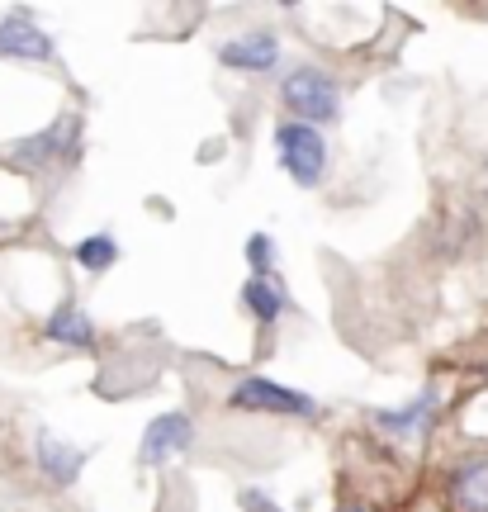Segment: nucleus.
Returning a JSON list of instances; mask_svg holds the SVG:
<instances>
[{"label":"nucleus","instance_id":"1","mask_svg":"<svg viewBox=\"0 0 488 512\" xmlns=\"http://www.w3.org/2000/svg\"><path fill=\"white\" fill-rule=\"evenodd\" d=\"M280 95H285V110H294V119L299 124H327V119H337V110H342V95H337V81L323 72V67H299V72L285 76V86H280Z\"/></svg>","mask_w":488,"mask_h":512},{"label":"nucleus","instance_id":"2","mask_svg":"<svg viewBox=\"0 0 488 512\" xmlns=\"http://www.w3.org/2000/svg\"><path fill=\"white\" fill-rule=\"evenodd\" d=\"M275 147H280V166L290 171L299 185H318L327 171V143L323 133L313 124H299V119H290V124L275 128Z\"/></svg>","mask_w":488,"mask_h":512},{"label":"nucleus","instance_id":"3","mask_svg":"<svg viewBox=\"0 0 488 512\" xmlns=\"http://www.w3.org/2000/svg\"><path fill=\"white\" fill-rule=\"evenodd\" d=\"M233 408H247V413H285V418H308L318 403L308 399V394H294L285 384H271L266 375H252V380H242L228 394Z\"/></svg>","mask_w":488,"mask_h":512},{"label":"nucleus","instance_id":"4","mask_svg":"<svg viewBox=\"0 0 488 512\" xmlns=\"http://www.w3.org/2000/svg\"><path fill=\"white\" fill-rule=\"evenodd\" d=\"M190 441H195V422L185 413H162L143 432V465H166L171 456H181Z\"/></svg>","mask_w":488,"mask_h":512},{"label":"nucleus","instance_id":"5","mask_svg":"<svg viewBox=\"0 0 488 512\" xmlns=\"http://www.w3.org/2000/svg\"><path fill=\"white\" fill-rule=\"evenodd\" d=\"M0 57H29V62H43V57H53V38L43 34L34 19L10 15V19H0Z\"/></svg>","mask_w":488,"mask_h":512},{"label":"nucleus","instance_id":"6","mask_svg":"<svg viewBox=\"0 0 488 512\" xmlns=\"http://www.w3.org/2000/svg\"><path fill=\"white\" fill-rule=\"evenodd\" d=\"M218 57L233 67V72H271L275 57H280V43L271 34H242L233 43H223Z\"/></svg>","mask_w":488,"mask_h":512},{"label":"nucleus","instance_id":"7","mask_svg":"<svg viewBox=\"0 0 488 512\" xmlns=\"http://www.w3.org/2000/svg\"><path fill=\"white\" fill-rule=\"evenodd\" d=\"M242 299H247V309H252L261 323H275L280 313L290 309V294H285V285H280L275 275H252L247 290H242Z\"/></svg>","mask_w":488,"mask_h":512},{"label":"nucleus","instance_id":"8","mask_svg":"<svg viewBox=\"0 0 488 512\" xmlns=\"http://www.w3.org/2000/svg\"><path fill=\"white\" fill-rule=\"evenodd\" d=\"M43 337H53V342H62V347H91L95 328H91V318L76 309V304H62V309L43 323Z\"/></svg>","mask_w":488,"mask_h":512},{"label":"nucleus","instance_id":"9","mask_svg":"<svg viewBox=\"0 0 488 512\" xmlns=\"http://www.w3.org/2000/svg\"><path fill=\"white\" fill-rule=\"evenodd\" d=\"M38 465L48 470L53 484H72V475L86 465V456H81L76 446H67V441H57V437H38Z\"/></svg>","mask_w":488,"mask_h":512},{"label":"nucleus","instance_id":"10","mask_svg":"<svg viewBox=\"0 0 488 512\" xmlns=\"http://www.w3.org/2000/svg\"><path fill=\"white\" fill-rule=\"evenodd\" d=\"M455 503L465 512H488V460H474L455 475Z\"/></svg>","mask_w":488,"mask_h":512},{"label":"nucleus","instance_id":"11","mask_svg":"<svg viewBox=\"0 0 488 512\" xmlns=\"http://www.w3.org/2000/svg\"><path fill=\"white\" fill-rule=\"evenodd\" d=\"M76 261L86 266V271H105L109 261H119V247H114V238H105V233H95V238L86 242H76Z\"/></svg>","mask_w":488,"mask_h":512},{"label":"nucleus","instance_id":"12","mask_svg":"<svg viewBox=\"0 0 488 512\" xmlns=\"http://www.w3.org/2000/svg\"><path fill=\"white\" fill-rule=\"evenodd\" d=\"M427 408L432 399H417L413 408H398V413H380V422L389 432H417V427H427Z\"/></svg>","mask_w":488,"mask_h":512},{"label":"nucleus","instance_id":"13","mask_svg":"<svg viewBox=\"0 0 488 512\" xmlns=\"http://www.w3.org/2000/svg\"><path fill=\"white\" fill-rule=\"evenodd\" d=\"M247 256H252L256 275H271V266H275V242L266 238V233H256V238L247 242Z\"/></svg>","mask_w":488,"mask_h":512},{"label":"nucleus","instance_id":"14","mask_svg":"<svg viewBox=\"0 0 488 512\" xmlns=\"http://www.w3.org/2000/svg\"><path fill=\"white\" fill-rule=\"evenodd\" d=\"M242 508H247V512H280V508L271 503V498L256 494V489H247V494H242Z\"/></svg>","mask_w":488,"mask_h":512}]
</instances>
